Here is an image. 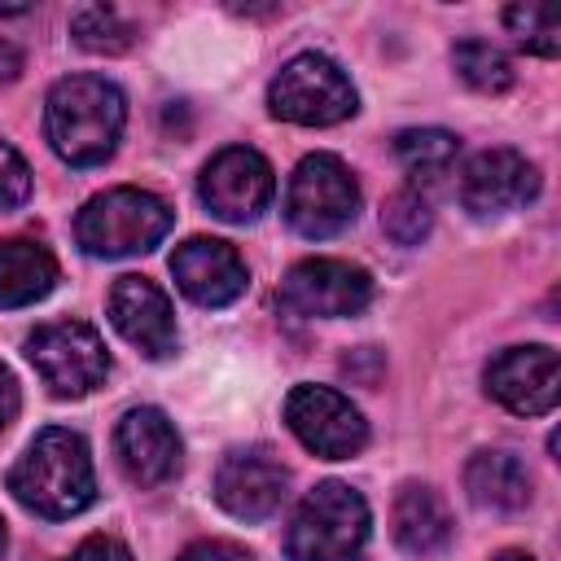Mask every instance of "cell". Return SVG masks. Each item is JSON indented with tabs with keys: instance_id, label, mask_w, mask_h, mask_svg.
I'll return each instance as SVG.
<instances>
[{
	"instance_id": "obj_17",
	"label": "cell",
	"mask_w": 561,
	"mask_h": 561,
	"mask_svg": "<svg viewBox=\"0 0 561 561\" xmlns=\"http://www.w3.org/2000/svg\"><path fill=\"white\" fill-rule=\"evenodd\" d=\"M390 526H394V543L416 561L443 557L451 548V535H456L447 500L425 482H403L399 486L394 508H390Z\"/></svg>"
},
{
	"instance_id": "obj_27",
	"label": "cell",
	"mask_w": 561,
	"mask_h": 561,
	"mask_svg": "<svg viewBox=\"0 0 561 561\" xmlns=\"http://www.w3.org/2000/svg\"><path fill=\"white\" fill-rule=\"evenodd\" d=\"M61 561H131V552H127V543L123 539H114V535H88L70 557H61Z\"/></svg>"
},
{
	"instance_id": "obj_16",
	"label": "cell",
	"mask_w": 561,
	"mask_h": 561,
	"mask_svg": "<svg viewBox=\"0 0 561 561\" xmlns=\"http://www.w3.org/2000/svg\"><path fill=\"white\" fill-rule=\"evenodd\" d=\"M110 324L149 359H167L180 342L167 289L136 272H127L110 285Z\"/></svg>"
},
{
	"instance_id": "obj_23",
	"label": "cell",
	"mask_w": 561,
	"mask_h": 561,
	"mask_svg": "<svg viewBox=\"0 0 561 561\" xmlns=\"http://www.w3.org/2000/svg\"><path fill=\"white\" fill-rule=\"evenodd\" d=\"M434 228V210H430V197L421 188H394L381 206V232L394 241V245H421Z\"/></svg>"
},
{
	"instance_id": "obj_24",
	"label": "cell",
	"mask_w": 561,
	"mask_h": 561,
	"mask_svg": "<svg viewBox=\"0 0 561 561\" xmlns=\"http://www.w3.org/2000/svg\"><path fill=\"white\" fill-rule=\"evenodd\" d=\"M504 26L526 53H539V57L561 53V13L548 4H513L504 9Z\"/></svg>"
},
{
	"instance_id": "obj_5",
	"label": "cell",
	"mask_w": 561,
	"mask_h": 561,
	"mask_svg": "<svg viewBox=\"0 0 561 561\" xmlns=\"http://www.w3.org/2000/svg\"><path fill=\"white\" fill-rule=\"evenodd\" d=\"M267 110L298 127H333L359 110V92L333 57L298 53L267 83Z\"/></svg>"
},
{
	"instance_id": "obj_29",
	"label": "cell",
	"mask_w": 561,
	"mask_h": 561,
	"mask_svg": "<svg viewBox=\"0 0 561 561\" xmlns=\"http://www.w3.org/2000/svg\"><path fill=\"white\" fill-rule=\"evenodd\" d=\"M18 70H22V53H18L13 44H4V39H0V83L18 79Z\"/></svg>"
},
{
	"instance_id": "obj_15",
	"label": "cell",
	"mask_w": 561,
	"mask_h": 561,
	"mask_svg": "<svg viewBox=\"0 0 561 561\" xmlns=\"http://www.w3.org/2000/svg\"><path fill=\"white\" fill-rule=\"evenodd\" d=\"M171 276L180 285V294L197 307H228L250 285L245 259L237 254V245H228L219 237H188L184 245H175Z\"/></svg>"
},
{
	"instance_id": "obj_18",
	"label": "cell",
	"mask_w": 561,
	"mask_h": 561,
	"mask_svg": "<svg viewBox=\"0 0 561 561\" xmlns=\"http://www.w3.org/2000/svg\"><path fill=\"white\" fill-rule=\"evenodd\" d=\"M465 491L478 508H495V513H517L530 504L535 482L530 469L517 451L508 447H482L469 456L465 465Z\"/></svg>"
},
{
	"instance_id": "obj_20",
	"label": "cell",
	"mask_w": 561,
	"mask_h": 561,
	"mask_svg": "<svg viewBox=\"0 0 561 561\" xmlns=\"http://www.w3.org/2000/svg\"><path fill=\"white\" fill-rule=\"evenodd\" d=\"M394 153H399V167L408 171L412 188H430V184H443L456 162H460V140L447 131V127H403L394 136Z\"/></svg>"
},
{
	"instance_id": "obj_6",
	"label": "cell",
	"mask_w": 561,
	"mask_h": 561,
	"mask_svg": "<svg viewBox=\"0 0 561 561\" xmlns=\"http://www.w3.org/2000/svg\"><path fill=\"white\" fill-rule=\"evenodd\" d=\"M359 215V184L337 153H307L285 188V219L298 237L324 241L351 228Z\"/></svg>"
},
{
	"instance_id": "obj_21",
	"label": "cell",
	"mask_w": 561,
	"mask_h": 561,
	"mask_svg": "<svg viewBox=\"0 0 561 561\" xmlns=\"http://www.w3.org/2000/svg\"><path fill=\"white\" fill-rule=\"evenodd\" d=\"M70 35H75L79 48L105 53V57L131 48V39H136L131 22H127L114 4H83V9H75V13H70Z\"/></svg>"
},
{
	"instance_id": "obj_3",
	"label": "cell",
	"mask_w": 561,
	"mask_h": 561,
	"mask_svg": "<svg viewBox=\"0 0 561 561\" xmlns=\"http://www.w3.org/2000/svg\"><path fill=\"white\" fill-rule=\"evenodd\" d=\"M373 535L368 500L351 482H316L289 517V561H359Z\"/></svg>"
},
{
	"instance_id": "obj_31",
	"label": "cell",
	"mask_w": 561,
	"mask_h": 561,
	"mask_svg": "<svg viewBox=\"0 0 561 561\" xmlns=\"http://www.w3.org/2000/svg\"><path fill=\"white\" fill-rule=\"evenodd\" d=\"M4 539H9V535H4V517H0V557H4Z\"/></svg>"
},
{
	"instance_id": "obj_9",
	"label": "cell",
	"mask_w": 561,
	"mask_h": 561,
	"mask_svg": "<svg viewBox=\"0 0 561 561\" xmlns=\"http://www.w3.org/2000/svg\"><path fill=\"white\" fill-rule=\"evenodd\" d=\"M197 197L224 224H254L276 197V171L259 149L228 145L202 167Z\"/></svg>"
},
{
	"instance_id": "obj_1",
	"label": "cell",
	"mask_w": 561,
	"mask_h": 561,
	"mask_svg": "<svg viewBox=\"0 0 561 561\" xmlns=\"http://www.w3.org/2000/svg\"><path fill=\"white\" fill-rule=\"evenodd\" d=\"M9 491L35 517H48V522L79 517L96 500V469H92L88 438L66 425L39 430L18 456V465L9 469Z\"/></svg>"
},
{
	"instance_id": "obj_30",
	"label": "cell",
	"mask_w": 561,
	"mask_h": 561,
	"mask_svg": "<svg viewBox=\"0 0 561 561\" xmlns=\"http://www.w3.org/2000/svg\"><path fill=\"white\" fill-rule=\"evenodd\" d=\"M491 561H535L530 552H522V548H504V552H495Z\"/></svg>"
},
{
	"instance_id": "obj_7",
	"label": "cell",
	"mask_w": 561,
	"mask_h": 561,
	"mask_svg": "<svg viewBox=\"0 0 561 561\" xmlns=\"http://www.w3.org/2000/svg\"><path fill=\"white\" fill-rule=\"evenodd\" d=\"M26 359L35 364L39 381L57 399L92 394L110 373V351L101 333L83 320H48L26 337Z\"/></svg>"
},
{
	"instance_id": "obj_11",
	"label": "cell",
	"mask_w": 561,
	"mask_h": 561,
	"mask_svg": "<svg viewBox=\"0 0 561 561\" xmlns=\"http://www.w3.org/2000/svg\"><path fill=\"white\" fill-rule=\"evenodd\" d=\"M535 197H539V167L526 153L508 149V145L473 153L460 171V202L478 219L522 210Z\"/></svg>"
},
{
	"instance_id": "obj_12",
	"label": "cell",
	"mask_w": 561,
	"mask_h": 561,
	"mask_svg": "<svg viewBox=\"0 0 561 561\" xmlns=\"http://www.w3.org/2000/svg\"><path fill=\"white\" fill-rule=\"evenodd\" d=\"M486 394L517 416H548L561 399V359L552 346H508L486 364Z\"/></svg>"
},
{
	"instance_id": "obj_4",
	"label": "cell",
	"mask_w": 561,
	"mask_h": 561,
	"mask_svg": "<svg viewBox=\"0 0 561 561\" xmlns=\"http://www.w3.org/2000/svg\"><path fill=\"white\" fill-rule=\"evenodd\" d=\"M171 224H175V210L158 193L118 184L83 202V210L75 215V241L92 259H127V254L153 250L171 232Z\"/></svg>"
},
{
	"instance_id": "obj_25",
	"label": "cell",
	"mask_w": 561,
	"mask_h": 561,
	"mask_svg": "<svg viewBox=\"0 0 561 561\" xmlns=\"http://www.w3.org/2000/svg\"><path fill=\"white\" fill-rule=\"evenodd\" d=\"M26 197H31V167L9 140H0V210H18Z\"/></svg>"
},
{
	"instance_id": "obj_10",
	"label": "cell",
	"mask_w": 561,
	"mask_h": 561,
	"mask_svg": "<svg viewBox=\"0 0 561 561\" xmlns=\"http://www.w3.org/2000/svg\"><path fill=\"white\" fill-rule=\"evenodd\" d=\"M373 298V276L346 259H302L280 280V307L307 320H337L364 311Z\"/></svg>"
},
{
	"instance_id": "obj_14",
	"label": "cell",
	"mask_w": 561,
	"mask_h": 561,
	"mask_svg": "<svg viewBox=\"0 0 561 561\" xmlns=\"http://www.w3.org/2000/svg\"><path fill=\"white\" fill-rule=\"evenodd\" d=\"M289 495V469L263 447H232L215 469V500L237 522L272 517Z\"/></svg>"
},
{
	"instance_id": "obj_2",
	"label": "cell",
	"mask_w": 561,
	"mask_h": 561,
	"mask_svg": "<svg viewBox=\"0 0 561 561\" xmlns=\"http://www.w3.org/2000/svg\"><path fill=\"white\" fill-rule=\"evenodd\" d=\"M127 127V101L105 75H66L44 96V131L61 162L101 167Z\"/></svg>"
},
{
	"instance_id": "obj_13",
	"label": "cell",
	"mask_w": 561,
	"mask_h": 561,
	"mask_svg": "<svg viewBox=\"0 0 561 561\" xmlns=\"http://www.w3.org/2000/svg\"><path fill=\"white\" fill-rule=\"evenodd\" d=\"M114 456L118 469L127 473V482L136 486H162L180 473L184 465V443L180 430L171 425V416L162 408H127L114 425Z\"/></svg>"
},
{
	"instance_id": "obj_8",
	"label": "cell",
	"mask_w": 561,
	"mask_h": 561,
	"mask_svg": "<svg viewBox=\"0 0 561 561\" xmlns=\"http://www.w3.org/2000/svg\"><path fill=\"white\" fill-rule=\"evenodd\" d=\"M285 425L307 451H316L324 460H351L368 443L364 412L342 390L316 386V381H298L285 394Z\"/></svg>"
},
{
	"instance_id": "obj_26",
	"label": "cell",
	"mask_w": 561,
	"mask_h": 561,
	"mask_svg": "<svg viewBox=\"0 0 561 561\" xmlns=\"http://www.w3.org/2000/svg\"><path fill=\"white\" fill-rule=\"evenodd\" d=\"M175 561H254V557L241 543H232V539H197Z\"/></svg>"
},
{
	"instance_id": "obj_22",
	"label": "cell",
	"mask_w": 561,
	"mask_h": 561,
	"mask_svg": "<svg viewBox=\"0 0 561 561\" xmlns=\"http://www.w3.org/2000/svg\"><path fill=\"white\" fill-rule=\"evenodd\" d=\"M451 66H456V75L473 92L495 96V92H508L513 88V61L495 44H486V39H460L451 48Z\"/></svg>"
},
{
	"instance_id": "obj_28",
	"label": "cell",
	"mask_w": 561,
	"mask_h": 561,
	"mask_svg": "<svg viewBox=\"0 0 561 561\" xmlns=\"http://www.w3.org/2000/svg\"><path fill=\"white\" fill-rule=\"evenodd\" d=\"M18 408H22V390H18V377L9 373V364H0V434L13 425Z\"/></svg>"
},
{
	"instance_id": "obj_19",
	"label": "cell",
	"mask_w": 561,
	"mask_h": 561,
	"mask_svg": "<svg viewBox=\"0 0 561 561\" xmlns=\"http://www.w3.org/2000/svg\"><path fill=\"white\" fill-rule=\"evenodd\" d=\"M57 259L35 237H4L0 241V307H31L57 289Z\"/></svg>"
}]
</instances>
